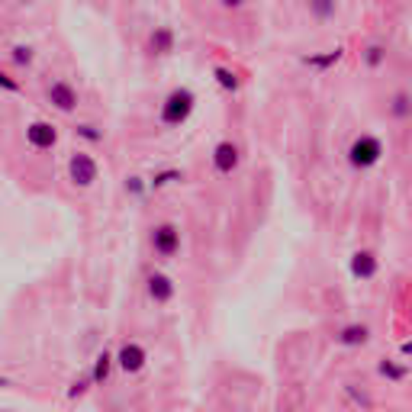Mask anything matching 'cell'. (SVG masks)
Instances as JSON below:
<instances>
[{
  "instance_id": "5b68a950",
  "label": "cell",
  "mask_w": 412,
  "mask_h": 412,
  "mask_svg": "<svg viewBox=\"0 0 412 412\" xmlns=\"http://www.w3.org/2000/svg\"><path fill=\"white\" fill-rule=\"evenodd\" d=\"M26 142H30L36 152H49V148L58 146V129L46 120H36L26 126Z\"/></svg>"
},
{
  "instance_id": "e0dca14e",
  "label": "cell",
  "mask_w": 412,
  "mask_h": 412,
  "mask_svg": "<svg viewBox=\"0 0 412 412\" xmlns=\"http://www.w3.org/2000/svg\"><path fill=\"white\" fill-rule=\"evenodd\" d=\"M377 374L380 377H387V380H406V367H399V364H393V361H380L377 364Z\"/></svg>"
},
{
  "instance_id": "9a60e30c",
  "label": "cell",
  "mask_w": 412,
  "mask_h": 412,
  "mask_svg": "<svg viewBox=\"0 0 412 412\" xmlns=\"http://www.w3.org/2000/svg\"><path fill=\"white\" fill-rule=\"evenodd\" d=\"M213 75H216V84H219L222 91H232V94H236V91H238V84H242L236 71H232V68H226V65H216V68H213Z\"/></svg>"
},
{
  "instance_id": "2e32d148",
  "label": "cell",
  "mask_w": 412,
  "mask_h": 412,
  "mask_svg": "<svg viewBox=\"0 0 412 412\" xmlns=\"http://www.w3.org/2000/svg\"><path fill=\"white\" fill-rule=\"evenodd\" d=\"M338 58H342V49H332V52H326V55H309V58H303V61L313 65V68H332Z\"/></svg>"
},
{
  "instance_id": "ac0fdd59",
  "label": "cell",
  "mask_w": 412,
  "mask_h": 412,
  "mask_svg": "<svg viewBox=\"0 0 412 412\" xmlns=\"http://www.w3.org/2000/svg\"><path fill=\"white\" fill-rule=\"evenodd\" d=\"M383 61H387V49H383V46H377V42H374V46L364 49V65H367V68H380Z\"/></svg>"
},
{
  "instance_id": "5bb4252c",
  "label": "cell",
  "mask_w": 412,
  "mask_h": 412,
  "mask_svg": "<svg viewBox=\"0 0 412 412\" xmlns=\"http://www.w3.org/2000/svg\"><path fill=\"white\" fill-rule=\"evenodd\" d=\"M390 116H393V120H409L412 116V97L406 91L393 94V100H390Z\"/></svg>"
},
{
  "instance_id": "7402d4cb",
  "label": "cell",
  "mask_w": 412,
  "mask_h": 412,
  "mask_svg": "<svg viewBox=\"0 0 412 412\" xmlns=\"http://www.w3.org/2000/svg\"><path fill=\"white\" fill-rule=\"evenodd\" d=\"M345 393H348V397H352L354 403L361 406V409H371V406H374V403H371V397H367V393H358V387H354V383H348V387H345Z\"/></svg>"
},
{
  "instance_id": "6da1fadb",
  "label": "cell",
  "mask_w": 412,
  "mask_h": 412,
  "mask_svg": "<svg viewBox=\"0 0 412 412\" xmlns=\"http://www.w3.org/2000/svg\"><path fill=\"white\" fill-rule=\"evenodd\" d=\"M193 107H197V94H193L191 87H174V91L165 97L158 116L165 126H184V122L191 120Z\"/></svg>"
},
{
  "instance_id": "d4e9b609",
  "label": "cell",
  "mask_w": 412,
  "mask_h": 412,
  "mask_svg": "<svg viewBox=\"0 0 412 412\" xmlns=\"http://www.w3.org/2000/svg\"><path fill=\"white\" fill-rule=\"evenodd\" d=\"M309 10H313L316 16H335V4H313Z\"/></svg>"
},
{
  "instance_id": "7c38bea8",
  "label": "cell",
  "mask_w": 412,
  "mask_h": 412,
  "mask_svg": "<svg viewBox=\"0 0 412 412\" xmlns=\"http://www.w3.org/2000/svg\"><path fill=\"white\" fill-rule=\"evenodd\" d=\"M148 46H152L155 55H168L174 52V30L171 26H155L152 39H148Z\"/></svg>"
},
{
  "instance_id": "603a6c76",
  "label": "cell",
  "mask_w": 412,
  "mask_h": 412,
  "mask_svg": "<svg viewBox=\"0 0 412 412\" xmlns=\"http://www.w3.org/2000/svg\"><path fill=\"white\" fill-rule=\"evenodd\" d=\"M91 377H81V380H75V383H71V387H68V399H77V397H84V390L87 387H91Z\"/></svg>"
},
{
  "instance_id": "9c48e42d",
  "label": "cell",
  "mask_w": 412,
  "mask_h": 412,
  "mask_svg": "<svg viewBox=\"0 0 412 412\" xmlns=\"http://www.w3.org/2000/svg\"><path fill=\"white\" fill-rule=\"evenodd\" d=\"M49 103H52L55 110H61V113H71V110L77 107V91L68 81H55V84L49 87Z\"/></svg>"
},
{
  "instance_id": "cb8c5ba5",
  "label": "cell",
  "mask_w": 412,
  "mask_h": 412,
  "mask_svg": "<svg viewBox=\"0 0 412 412\" xmlns=\"http://www.w3.org/2000/svg\"><path fill=\"white\" fill-rule=\"evenodd\" d=\"M126 191H129L132 197H142V193H146V184H142V177H129V181H126Z\"/></svg>"
},
{
  "instance_id": "ba28073f",
  "label": "cell",
  "mask_w": 412,
  "mask_h": 412,
  "mask_svg": "<svg viewBox=\"0 0 412 412\" xmlns=\"http://www.w3.org/2000/svg\"><path fill=\"white\" fill-rule=\"evenodd\" d=\"M377 267H380V261H377L374 252H367V248L354 252L352 261H348V271H352L354 281H371V277H377Z\"/></svg>"
},
{
  "instance_id": "44dd1931",
  "label": "cell",
  "mask_w": 412,
  "mask_h": 412,
  "mask_svg": "<svg viewBox=\"0 0 412 412\" xmlns=\"http://www.w3.org/2000/svg\"><path fill=\"white\" fill-rule=\"evenodd\" d=\"M75 132H77L81 139H87V142H100V139H103V132H100L97 126H91V122H81Z\"/></svg>"
},
{
  "instance_id": "484cf974",
  "label": "cell",
  "mask_w": 412,
  "mask_h": 412,
  "mask_svg": "<svg viewBox=\"0 0 412 412\" xmlns=\"http://www.w3.org/2000/svg\"><path fill=\"white\" fill-rule=\"evenodd\" d=\"M0 84H4V87H7V91H20V87H16V81H13V77H7V75H0Z\"/></svg>"
},
{
  "instance_id": "ffe728a7",
  "label": "cell",
  "mask_w": 412,
  "mask_h": 412,
  "mask_svg": "<svg viewBox=\"0 0 412 412\" xmlns=\"http://www.w3.org/2000/svg\"><path fill=\"white\" fill-rule=\"evenodd\" d=\"M181 171H161V174H155L152 181H148V187H155V191H158V187H168V184H174V181H181Z\"/></svg>"
},
{
  "instance_id": "4316f807",
  "label": "cell",
  "mask_w": 412,
  "mask_h": 412,
  "mask_svg": "<svg viewBox=\"0 0 412 412\" xmlns=\"http://www.w3.org/2000/svg\"><path fill=\"white\" fill-rule=\"evenodd\" d=\"M403 354H412V342H406V345H403Z\"/></svg>"
},
{
  "instance_id": "3957f363",
  "label": "cell",
  "mask_w": 412,
  "mask_h": 412,
  "mask_svg": "<svg viewBox=\"0 0 412 412\" xmlns=\"http://www.w3.org/2000/svg\"><path fill=\"white\" fill-rule=\"evenodd\" d=\"M68 177L75 187H81V191H87V187H94L100 177V165L91 158L87 152H75L68 158Z\"/></svg>"
},
{
  "instance_id": "7a4b0ae2",
  "label": "cell",
  "mask_w": 412,
  "mask_h": 412,
  "mask_svg": "<svg viewBox=\"0 0 412 412\" xmlns=\"http://www.w3.org/2000/svg\"><path fill=\"white\" fill-rule=\"evenodd\" d=\"M380 158H383V142L377 136H371V132L358 136L352 142V148H348V165L358 171H367V168H374V165H380Z\"/></svg>"
},
{
  "instance_id": "30bf717a",
  "label": "cell",
  "mask_w": 412,
  "mask_h": 412,
  "mask_svg": "<svg viewBox=\"0 0 412 412\" xmlns=\"http://www.w3.org/2000/svg\"><path fill=\"white\" fill-rule=\"evenodd\" d=\"M146 287H148V297H152L155 303H171V300H174V293H177L174 281H171L168 274H161V271H155V274H148Z\"/></svg>"
},
{
  "instance_id": "277c9868",
  "label": "cell",
  "mask_w": 412,
  "mask_h": 412,
  "mask_svg": "<svg viewBox=\"0 0 412 412\" xmlns=\"http://www.w3.org/2000/svg\"><path fill=\"white\" fill-rule=\"evenodd\" d=\"M152 248L158 258H174L181 252V229L174 222H161L152 229Z\"/></svg>"
},
{
  "instance_id": "4fadbf2b",
  "label": "cell",
  "mask_w": 412,
  "mask_h": 412,
  "mask_svg": "<svg viewBox=\"0 0 412 412\" xmlns=\"http://www.w3.org/2000/svg\"><path fill=\"white\" fill-rule=\"evenodd\" d=\"M116 358L110 352H100L97 358H94V371H91V380L94 383H107L110 380V371H113Z\"/></svg>"
},
{
  "instance_id": "8992f818",
  "label": "cell",
  "mask_w": 412,
  "mask_h": 412,
  "mask_svg": "<svg viewBox=\"0 0 412 412\" xmlns=\"http://www.w3.org/2000/svg\"><path fill=\"white\" fill-rule=\"evenodd\" d=\"M146 361H148V354L139 342H126L120 348V354H116V367H120L122 374H139L146 367Z\"/></svg>"
},
{
  "instance_id": "52a82bcc",
  "label": "cell",
  "mask_w": 412,
  "mask_h": 412,
  "mask_svg": "<svg viewBox=\"0 0 412 412\" xmlns=\"http://www.w3.org/2000/svg\"><path fill=\"white\" fill-rule=\"evenodd\" d=\"M238 161H242V152H238V146L229 142V139L213 148V168L219 171V174H232V171L238 168Z\"/></svg>"
},
{
  "instance_id": "d6986e66",
  "label": "cell",
  "mask_w": 412,
  "mask_h": 412,
  "mask_svg": "<svg viewBox=\"0 0 412 412\" xmlns=\"http://www.w3.org/2000/svg\"><path fill=\"white\" fill-rule=\"evenodd\" d=\"M10 61H13L16 68H30V65H32V49L30 46H13Z\"/></svg>"
},
{
  "instance_id": "8fae6325",
  "label": "cell",
  "mask_w": 412,
  "mask_h": 412,
  "mask_svg": "<svg viewBox=\"0 0 412 412\" xmlns=\"http://www.w3.org/2000/svg\"><path fill=\"white\" fill-rule=\"evenodd\" d=\"M338 345H345V348H361V345L371 342V328L364 326V322H354V326H345L342 332L335 335Z\"/></svg>"
}]
</instances>
